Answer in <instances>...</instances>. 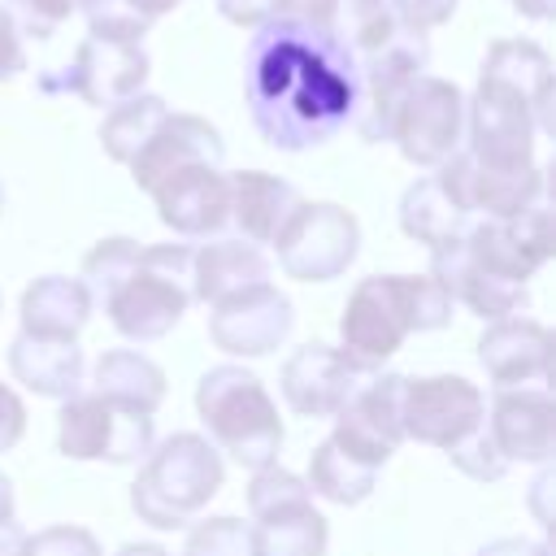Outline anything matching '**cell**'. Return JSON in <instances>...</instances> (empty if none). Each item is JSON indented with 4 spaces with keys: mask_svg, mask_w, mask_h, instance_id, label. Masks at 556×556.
<instances>
[{
    "mask_svg": "<svg viewBox=\"0 0 556 556\" xmlns=\"http://www.w3.org/2000/svg\"><path fill=\"white\" fill-rule=\"evenodd\" d=\"M256 135L278 152H308L352 126L356 65L334 26L274 17L256 26L243 61Z\"/></svg>",
    "mask_w": 556,
    "mask_h": 556,
    "instance_id": "1",
    "label": "cell"
},
{
    "mask_svg": "<svg viewBox=\"0 0 556 556\" xmlns=\"http://www.w3.org/2000/svg\"><path fill=\"white\" fill-rule=\"evenodd\" d=\"M78 282L130 343L169 334L191 308V243H139L109 235L83 256Z\"/></svg>",
    "mask_w": 556,
    "mask_h": 556,
    "instance_id": "2",
    "label": "cell"
},
{
    "mask_svg": "<svg viewBox=\"0 0 556 556\" xmlns=\"http://www.w3.org/2000/svg\"><path fill=\"white\" fill-rule=\"evenodd\" d=\"M452 308V295L430 274H374L352 287L339 317V339L343 352L365 369H382V361L395 356L408 334L443 330Z\"/></svg>",
    "mask_w": 556,
    "mask_h": 556,
    "instance_id": "3",
    "label": "cell"
},
{
    "mask_svg": "<svg viewBox=\"0 0 556 556\" xmlns=\"http://www.w3.org/2000/svg\"><path fill=\"white\" fill-rule=\"evenodd\" d=\"M222 452L191 430H178L148 447L139 460V478L130 482V508L152 530H182L191 526L208 500L222 491Z\"/></svg>",
    "mask_w": 556,
    "mask_h": 556,
    "instance_id": "4",
    "label": "cell"
},
{
    "mask_svg": "<svg viewBox=\"0 0 556 556\" xmlns=\"http://www.w3.org/2000/svg\"><path fill=\"white\" fill-rule=\"evenodd\" d=\"M195 413L208 430V443L239 460L243 469L278 465L282 417L265 382L243 365H213L195 382Z\"/></svg>",
    "mask_w": 556,
    "mask_h": 556,
    "instance_id": "5",
    "label": "cell"
},
{
    "mask_svg": "<svg viewBox=\"0 0 556 556\" xmlns=\"http://www.w3.org/2000/svg\"><path fill=\"white\" fill-rule=\"evenodd\" d=\"M252 556H326L330 526L313 508V491L282 465L252 469L248 482Z\"/></svg>",
    "mask_w": 556,
    "mask_h": 556,
    "instance_id": "6",
    "label": "cell"
},
{
    "mask_svg": "<svg viewBox=\"0 0 556 556\" xmlns=\"http://www.w3.org/2000/svg\"><path fill=\"white\" fill-rule=\"evenodd\" d=\"M274 252L282 274L295 282L343 278L361 252V222L334 200H300L274 235Z\"/></svg>",
    "mask_w": 556,
    "mask_h": 556,
    "instance_id": "7",
    "label": "cell"
},
{
    "mask_svg": "<svg viewBox=\"0 0 556 556\" xmlns=\"http://www.w3.org/2000/svg\"><path fill=\"white\" fill-rule=\"evenodd\" d=\"M156 443L152 417L130 413L96 391H78L61 400L56 413V447L70 460H109V465H139Z\"/></svg>",
    "mask_w": 556,
    "mask_h": 556,
    "instance_id": "8",
    "label": "cell"
},
{
    "mask_svg": "<svg viewBox=\"0 0 556 556\" xmlns=\"http://www.w3.org/2000/svg\"><path fill=\"white\" fill-rule=\"evenodd\" d=\"M539 117L526 96L513 87L478 78L473 96L465 100V156L486 169H526L534 161V139H539Z\"/></svg>",
    "mask_w": 556,
    "mask_h": 556,
    "instance_id": "9",
    "label": "cell"
},
{
    "mask_svg": "<svg viewBox=\"0 0 556 556\" xmlns=\"http://www.w3.org/2000/svg\"><path fill=\"white\" fill-rule=\"evenodd\" d=\"M391 143L417 169H434L447 156H456L460 143H465V96H460V87L447 83V78L421 74L395 109Z\"/></svg>",
    "mask_w": 556,
    "mask_h": 556,
    "instance_id": "10",
    "label": "cell"
},
{
    "mask_svg": "<svg viewBox=\"0 0 556 556\" xmlns=\"http://www.w3.org/2000/svg\"><path fill=\"white\" fill-rule=\"evenodd\" d=\"M460 252L469 265H478L482 274L513 282V287H530V278L552 261V208L547 195L539 204H530L517 217H478L465 239Z\"/></svg>",
    "mask_w": 556,
    "mask_h": 556,
    "instance_id": "11",
    "label": "cell"
},
{
    "mask_svg": "<svg viewBox=\"0 0 556 556\" xmlns=\"http://www.w3.org/2000/svg\"><path fill=\"white\" fill-rule=\"evenodd\" d=\"M148 74H152V61H148L143 43H109V39L87 35L74 48L70 65L39 78V91L43 96H78L91 109H113V104L139 96Z\"/></svg>",
    "mask_w": 556,
    "mask_h": 556,
    "instance_id": "12",
    "label": "cell"
},
{
    "mask_svg": "<svg viewBox=\"0 0 556 556\" xmlns=\"http://www.w3.org/2000/svg\"><path fill=\"white\" fill-rule=\"evenodd\" d=\"M400 421H404V439L452 452L465 434H473L486 421V395L460 374H434V378L404 374Z\"/></svg>",
    "mask_w": 556,
    "mask_h": 556,
    "instance_id": "13",
    "label": "cell"
},
{
    "mask_svg": "<svg viewBox=\"0 0 556 556\" xmlns=\"http://www.w3.org/2000/svg\"><path fill=\"white\" fill-rule=\"evenodd\" d=\"M400 391H404V374H369L356 387V395L334 413L330 443L343 456L361 460L365 469H382L404 443Z\"/></svg>",
    "mask_w": 556,
    "mask_h": 556,
    "instance_id": "14",
    "label": "cell"
},
{
    "mask_svg": "<svg viewBox=\"0 0 556 556\" xmlns=\"http://www.w3.org/2000/svg\"><path fill=\"white\" fill-rule=\"evenodd\" d=\"M208 308H213L208 313V339L226 356H269L274 348L287 343V334L295 326L291 300L274 282L243 287V291H235Z\"/></svg>",
    "mask_w": 556,
    "mask_h": 556,
    "instance_id": "15",
    "label": "cell"
},
{
    "mask_svg": "<svg viewBox=\"0 0 556 556\" xmlns=\"http://www.w3.org/2000/svg\"><path fill=\"white\" fill-rule=\"evenodd\" d=\"M378 374V369H365L356 356H348L343 348H330V343H304L295 348L287 361H282V374H278V387H282V400L295 417H334L352 395L356 387Z\"/></svg>",
    "mask_w": 556,
    "mask_h": 556,
    "instance_id": "16",
    "label": "cell"
},
{
    "mask_svg": "<svg viewBox=\"0 0 556 556\" xmlns=\"http://www.w3.org/2000/svg\"><path fill=\"white\" fill-rule=\"evenodd\" d=\"M156 217L178 239H217L230 226V178L222 165H187L156 191Z\"/></svg>",
    "mask_w": 556,
    "mask_h": 556,
    "instance_id": "17",
    "label": "cell"
},
{
    "mask_svg": "<svg viewBox=\"0 0 556 556\" xmlns=\"http://www.w3.org/2000/svg\"><path fill=\"white\" fill-rule=\"evenodd\" d=\"M486 434L495 443V452L513 465H547L556 452V400L547 387H500L491 417H486Z\"/></svg>",
    "mask_w": 556,
    "mask_h": 556,
    "instance_id": "18",
    "label": "cell"
},
{
    "mask_svg": "<svg viewBox=\"0 0 556 556\" xmlns=\"http://www.w3.org/2000/svg\"><path fill=\"white\" fill-rule=\"evenodd\" d=\"M226 143L213 122L200 113H165V122L152 130V139L130 156V178L139 191H156L169 174L187 165H222Z\"/></svg>",
    "mask_w": 556,
    "mask_h": 556,
    "instance_id": "19",
    "label": "cell"
},
{
    "mask_svg": "<svg viewBox=\"0 0 556 556\" xmlns=\"http://www.w3.org/2000/svg\"><path fill=\"white\" fill-rule=\"evenodd\" d=\"M552 330L534 317H495L486 321L478 339V365L495 387H526V382H547L552 374Z\"/></svg>",
    "mask_w": 556,
    "mask_h": 556,
    "instance_id": "20",
    "label": "cell"
},
{
    "mask_svg": "<svg viewBox=\"0 0 556 556\" xmlns=\"http://www.w3.org/2000/svg\"><path fill=\"white\" fill-rule=\"evenodd\" d=\"M473 222L478 217L452 195V187L443 182L439 169H430L426 178L408 182L404 195H400V230L413 243H421L426 252H439V248L460 243Z\"/></svg>",
    "mask_w": 556,
    "mask_h": 556,
    "instance_id": "21",
    "label": "cell"
},
{
    "mask_svg": "<svg viewBox=\"0 0 556 556\" xmlns=\"http://www.w3.org/2000/svg\"><path fill=\"white\" fill-rule=\"evenodd\" d=\"M9 369L13 378L48 400H70L87 382V361L78 339H43V334H22L9 343Z\"/></svg>",
    "mask_w": 556,
    "mask_h": 556,
    "instance_id": "22",
    "label": "cell"
},
{
    "mask_svg": "<svg viewBox=\"0 0 556 556\" xmlns=\"http://www.w3.org/2000/svg\"><path fill=\"white\" fill-rule=\"evenodd\" d=\"M230 178V226L239 230V239L248 243H274V235L282 230V222L295 213L300 191L265 169H239L226 174Z\"/></svg>",
    "mask_w": 556,
    "mask_h": 556,
    "instance_id": "23",
    "label": "cell"
},
{
    "mask_svg": "<svg viewBox=\"0 0 556 556\" xmlns=\"http://www.w3.org/2000/svg\"><path fill=\"white\" fill-rule=\"evenodd\" d=\"M269 282V261L256 243L248 239H204L191 248V300L217 304L243 287Z\"/></svg>",
    "mask_w": 556,
    "mask_h": 556,
    "instance_id": "24",
    "label": "cell"
},
{
    "mask_svg": "<svg viewBox=\"0 0 556 556\" xmlns=\"http://www.w3.org/2000/svg\"><path fill=\"white\" fill-rule=\"evenodd\" d=\"M478 78L486 83H500V87H513L517 96H526L534 104V117H539V130L552 135V56L543 52V43L534 39H495L482 56V70Z\"/></svg>",
    "mask_w": 556,
    "mask_h": 556,
    "instance_id": "25",
    "label": "cell"
},
{
    "mask_svg": "<svg viewBox=\"0 0 556 556\" xmlns=\"http://www.w3.org/2000/svg\"><path fill=\"white\" fill-rule=\"evenodd\" d=\"M17 321H22V334L78 339V330L91 321V295H87V287L78 278L43 274L22 291Z\"/></svg>",
    "mask_w": 556,
    "mask_h": 556,
    "instance_id": "26",
    "label": "cell"
},
{
    "mask_svg": "<svg viewBox=\"0 0 556 556\" xmlns=\"http://www.w3.org/2000/svg\"><path fill=\"white\" fill-rule=\"evenodd\" d=\"M91 391L130 408V413H156L161 400H165V374L156 361H148L143 352L135 348H113L96 361L91 369Z\"/></svg>",
    "mask_w": 556,
    "mask_h": 556,
    "instance_id": "27",
    "label": "cell"
},
{
    "mask_svg": "<svg viewBox=\"0 0 556 556\" xmlns=\"http://www.w3.org/2000/svg\"><path fill=\"white\" fill-rule=\"evenodd\" d=\"M165 113H169V104L161 96H152V91H139V96L104 109V122H100L104 156L117 161V165H130V156L152 139V130L165 122Z\"/></svg>",
    "mask_w": 556,
    "mask_h": 556,
    "instance_id": "28",
    "label": "cell"
},
{
    "mask_svg": "<svg viewBox=\"0 0 556 556\" xmlns=\"http://www.w3.org/2000/svg\"><path fill=\"white\" fill-rule=\"evenodd\" d=\"M374 482H378V469H365L361 460L343 456L330 439L317 443L313 456H308V478H304V486H308L313 495L330 500V504H343V508H348V504H361V500L374 491Z\"/></svg>",
    "mask_w": 556,
    "mask_h": 556,
    "instance_id": "29",
    "label": "cell"
},
{
    "mask_svg": "<svg viewBox=\"0 0 556 556\" xmlns=\"http://www.w3.org/2000/svg\"><path fill=\"white\" fill-rule=\"evenodd\" d=\"M78 13L87 22V35L109 43H143V35L152 30V17L135 0H78Z\"/></svg>",
    "mask_w": 556,
    "mask_h": 556,
    "instance_id": "30",
    "label": "cell"
},
{
    "mask_svg": "<svg viewBox=\"0 0 556 556\" xmlns=\"http://www.w3.org/2000/svg\"><path fill=\"white\" fill-rule=\"evenodd\" d=\"M182 556H252L248 521L239 517H204L187 530Z\"/></svg>",
    "mask_w": 556,
    "mask_h": 556,
    "instance_id": "31",
    "label": "cell"
},
{
    "mask_svg": "<svg viewBox=\"0 0 556 556\" xmlns=\"http://www.w3.org/2000/svg\"><path fill=\"white\" fill-rule=\"evenodd\" d=\"M447 460H452L465 478H473V482H500V478L508 473V460L495 452V443H491V434H486V421H482L473 434H465V439L447 452Z\"/></svg>",
    "mask_w": 556,
    "mask_h": 556,
    "instance_id": "32",
    "label": "cell"
},
{
    "mask_svg": "<svg viewBox=\"0 0 556 556\" xmlns=\"http://www.w3.org/2000/svg\"><path fill=\"white\" fill-rule=\"evenodd\" d=\"M22 556H104V552L87 526H48L26 534Z\"/></svg>",
    "mask_w": 556,
    "mask_h": 556,
    "instance_id": "33",
    "label": "cell"
},
{
    "mask_svg": "<svg viewBox=\"0 0 556 556\" xmlns=\"http://www.w3.org/2000/svg\"><path fill=\"white\" fill-rule=\"evenodd\" d=\"M13 9V22L22 30V39H52L74 13H78V0H9Z\"/></svg>",
    "mask_w": 556,
    "mask_h": 556,
    "instance_id": "34",
    "label": "cell"
},
{
    "mask_svg": "<svg viewBox=\"0 0 556 556\" xmlns=\"http://www.w3.org/2000/svg\"><path fill=\"white\" fill-rule=\"evenodd\" d=\"M22 70H26V39H22L13 13L0 4V83L17 78Z\"/></svg>",
    "mask_w": 556,
    "mask_h": 556,
    "instance_id": "35",
    "label": "cell"
},
{
    "mask_svg": "<svg viewBox=\"0 0 556 556\" xmlns=\"http://www.w3.org/2000/svg\"><path fill=\"white\" fill-rule=\"evenodd\" d=\"M22 434H26V404L9 382H0V452H13Z\"/></svg>",
    "mask_w": 556,
    "mask_h": 556,
    "instance_id": "36",
    "label": "cell"
},
{
    "mask_svg": "<svg viewBox=\"0 0 556 556\" xmlns=\"http://www.w3.org/2000/svg\"><path fill=\"white\" fill-rule=\"evenodd\" d=\"M217 9H222L226 22H235V26H252V30L278 17V0H217Z\"/></svg>",
    "mask_w": 556,
    "mask_h": 556,
    "instance_id": "37",
    "label": "cell"
},
{
    "mask_svg": "<svg viewBox=\"0 0 556 556\" xmlns=\"http://www.w3.org/2000/svg\"><path fill=\"white\" fill-rule=\"evenodd\" d=\"M339 0H278V17H300V22H317V26H334Z\"/></svg>",
    "mask_w": 556,
    "mask_h": 556,
    "instance_id": "38",
    "label": "cell"
},
{
    "mask_svg": "<svg viewBox=\"0 0 556 556\" xmlns=\"http://www.w3.org/2000/svg\"><path fill=\"white\" fill-rule=\"evenodd\" d=\"M478 556H552V552H547V543H539V539H517V534H508V539H491L486 547H478Z\"/></svg>",
    "mask_w": 556,
    "mask_h": 556,
    "instance_id": "39",
    "label": "cell"
},
{
    "mask_svg": "<svg viewBox=\"0 0 556 556\" xmlns=\"http://www.w3.org/2000/svg\"><path fill=\"white\" fill-rule=\"evenodd\" d=\"M26 547V530L17 521H0V556H22Z\"/></svg>",
    "mask_w": 556,
    "mask_h": 556,
    "instance_id": "40",
    "label": "cell"
},
{
    "mask_svg": "<svg viewBox=\"0 0 556 556\" xmlns=\"http://www.w3.org/2000/svg\"><path fill=\"white\" fill-rule=\"evenodd\" d=\"M521 17H530V22H547L552 13H556V0H508Z\"/></svg>",
    "mask_w": 556,
    "mask_h": 556,
    "instance_id": "41",
    "label": "cell"
},
{
    "mask_svg": "<svg viewBox=\"0 0 556 556\" xmlns=\"http://www.w3.org/2000/svg\"><path fill=\"white\" fill-rule=\"evenodd\" d=\"M117 556H169L161 543H126V547H117Z\"/></svg>",
    "mask_w": 556,
    "mask_h": 556,
    "instance_id": "42",
    "label": "cell"
},
{
    "mask_svg": "<svg viewBox=\"0 0 556 556\" xmlns=\"http://www.w3.org/2000/svg\"><path fill=\"white\" fill-rule=\"evenodd\" d=\"M0 521H13V482L0 473Z\"/></svg>",
    "mask_w": 556,
    "mask_h": 556,
    "instance_id": "43",
    "label": "cell"
},
{
    "mask_svg": "<svg viewBox=\"0 0 556 556\" xmlns=\"http://www.w3.org/2000/svg\"><path fill=\"white\" fill-rule=\"evenodd\" d=\"M0 213H4V187H0Z\"/></svg>",
    "mask_w": 556,
    "mask_h": 556,
    "instance_id": "44",
    "label": "cell"
}]
</instances>
